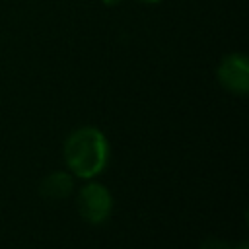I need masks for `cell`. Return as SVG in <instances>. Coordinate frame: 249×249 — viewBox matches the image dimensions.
Here are the masks:
<instances>
[{"mask_svg": "<svg viewBox=\"0 0 249 249\" xmlns=\"http://www.w3.org/2000/svg\"><path fill=\"white\" fill-rule=\"evenodd\" d=\"M105 6H109V8H115V6H119L123 0H101Z\"/></svg>", "mask_w": 249, "mask_h": 249, "instance_id": "8992f818", "label": "cell"}, {"mask_svg": "<svg viewBox=\"0 0 249 249\" xmlns=\"http://www.w3.org/2000/svg\"><path fill=\"white\" fill-rule=\"evenodd\" d=\"M235 249H247V243H241L239 247H235Z\"/></svg>", "mask_w": 249, "mask_h": 249, "instance_id": "52a82bcc", "label": "cell"}, {"mask_svg": "<svg viewBox=\"0 0 249 249\" xmlns=\"http://www.w3.org/2000/svg\"><path fill=\"white\" fill-rule=\"evenodd\" d=\"M78 210L88 224H103L111 216L113 196L103 185L89 183L78 195Z\"/></svg>", "mask_w": 249, "mask_h": 249, "instance_id": "7a4b0ae2", "label": "cell"}, {"mask_svg": "<svg viewBox=\"0 0 249 249\" xmlns=\"http://www.w3.org/2000/svg\"><path fill=\"white\" fill-rule=\"evenodd\" d=\"M200 249H231V247L224 241H218V239H206Z\"/></svg>", "mask_w": 249, "mask_h": 249, "instance_id": "5b68a950", "label": "cell"}, {"mask_svg": "<svg viewBox=\"0 0 249 249\" xmlns=\"http://www.w3.org/2000/svg\"><path fill=\"white\" fill-rule=\"evenodd\" d=\"M74 189V181L68 173L64 171H54L49 173L43 181H41V196L49 198V200H60L66 198Z\"/></svg>", "mask_w": 249, "mask_h": 249, "instance_id": "277c9868", "label": "cell"}, {"mask_svg": "<svg viewBox=\"0 0 249 249\" xmlns=\"http://www.w3.org/2000/svg\"><path fill=\"white\" fill-rule=\"evenodd\" d=\"M64 160L70 171H74L78 177H95L109 161V144L105 134L93 126L74 130L64 142Z\"/></svg>", "mask_w": 249, "mask_h": 249, "instance_id": "6da1fadb", "label": "cell"}, {"mask_svg": "<svg viewBox=\"0 0 249 249\" xmlns=\"http://www.w3.org/2000/svg\"><path fill=\"white\" fill-rule=\"evenodd\" d=\"M142 2H148V4H154V2H160V0H142Z\"/></svg>", "mask_w": 249, "mask_h": 249, "instance_id": "ba28073f", "label": "cell"}, {"mask_svg": "<svg viewBox=\"0 0 249 249\" xmlns=\"http://www.w3.org/2000/svg\"><path fill=\"white\" fill-rule=\"evenodd\" d=\"M216 76L220 84L237 95H245L249 91V60L243 53H231L222 58L218 64Z\"/></svg>", "mask_w": 249, "mask_h": 249, "instance_id": "3957f363", "label": "cell"}]
</instances>
